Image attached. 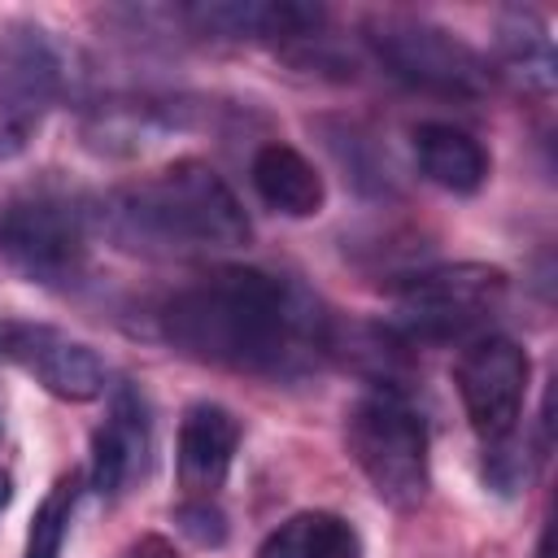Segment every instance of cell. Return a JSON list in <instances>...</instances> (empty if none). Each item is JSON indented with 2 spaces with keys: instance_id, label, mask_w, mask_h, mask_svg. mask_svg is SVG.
Returning a JSON list of instances; mask_svg holds the SVG:
<instances>
[{
  "instance_id": "4",
  "label": "cell",
  "mask_w": 558,
  "mask_h": 558,
  "mask_svg": "<svg viewBox=\"0 0 558 558\" xmlns=\"http://www.w3.org/2000/svg\"><path fill=\"white\" fill-rule=\"evenodd\" d=\"M366 44L384 61V70L418 92L449 96V100H475L488 87V70L475 48H466L445 26H432L423 17H375L366 26Z\"/></svg>"
},
{
  "instance_id": "14",
  "label": "cell",
  "mask_w": 558,
  "mask_h": 558,
  "mask_svg": "<svg viewBox=\"0 0 558 558\" xmlns=\"http://www.w3.org/2000/svg\"><path fill=\"white\" fill-rule=\"evenodd\" d=\"M497 57L506 74H514L527 92H554V44L549 26L532 9H501L497 13Z\"/></svg>"
},
{
  "instance_id": "12",
  "label": "cell",
  "mask_w": 558,
  "mask_h": 558,
  "mask_svg": "<svg viewBox=\"0 0 558 558\" xmlns=\"http://www.w3.org/2000/svg\"><path fill=\"white\" fill-rule=\"evenodd\" d=\"M414 157H418V170L436 187L458 192V196L480 192L484 179H488V153H484V144L471 131L449 126V122H423L414 131Z\"/></svg>"
},
{
  "instance_id": "7",
  "label": "cell",
  "mask_w": 558,
  "mask_h": 558,
  "mask_svg": "<svg viewBox=\"0 0 558 558\" xmlns=\"http://www.w3.org/2000/svg\"><path fill=\"white\" fill-rule=\"evenodd\" d=\"M527 353L506 336H484L471 349H462L453 366V384L462 397V410L471 427L493 445L514 432V418L523 410L527 392Z\"/></svg>"
},
{
  "instance_id": "17",
  "label": "cell",
  "mask_w": 558,
  "mask_h": 558,
  "mask_svg": "<svg viewBox=\"0 0 558 558\" xmlns=\"http://www.w3.org/2000/svg\"><path fill=\"white\" fill-rule=\"evenodd\" d=\"M174 527H179L192 545H201V549H218V545L227 541V514H222L209 497L183 501V506L174 510Z\"/></svg>"
},
{
  "instance_id": "11",
  "label": "cell",
  "mask_w": 558,
  "mask_h": 558,
  "mask_svg": "<svg viewBox=\"0 0 558 558\" xmlns=\"http://www.w3.org/2000/svg\"><path fill=\"white\" fill-rule=\"evenodd\" d=\"M240 445V418L218 401H196L179 423V484L192 497H214L231 471Z\"/></svg>"
},
{
  "instance_id": "13",
  "label": "cell",
  "mask_w": 558,
  "mask_h": 558,
  "mask_svg": "<svg viewBox=\"0 0 558 558\" xmlns=\"http://www.w3.org/2000/svg\"><path fill=\"white\" fill-rule=\"evenodd\" d=\"M253 187L257 196L288 218H314L327 201L323 174L288 144H262L253 157Z\"/></svg>"
},
{
  "instance_id": "19",
  "label": "cell",
  "mask_w": 558,
  "mask_h": 558,
  "mask_svg": "<svg viewBox=\"0 0 558 558\" xmlns=\"http://www.w3.org/2000/svg\"><path fill=\"white\" fill-rule=\"evenodd\" d=\"M131 558H170V554H166V545H161V541H144Z\"/></svg>"
},
{
  "instance_id": "16",
  "label": "cell",
  "mask_w": 558,
  "mask_h": 558,
  "mask_svg": "<svg viewBox=\"0 0 558 558\" xmlns=\"http://www.w3.org/2000/svg\"><path fill=\"white\" fill-rule=\"evenodd\" d=\"M301 558H362V536L340 514H310Z\"/></svg>"
},
{
  "instance_id": "3",
  "label": "cell",
  "mask_w": 558,
  "mask_h": 558,
  "mask_svg": "<svg viewBox=\"0 0 558 558\" xmlns=\"http://www.w3.org/2000/svg\"><path fill=\"white\" fill-rule=\"evenodd\" d=\"M349 453L371 480L375 497L392 510H414L427 497V427L397 392H371L353 401L349 423Z\"/></svg>"
},
{
  "instance_id": "8",
  "label": "cell",
  "mask_w": 558,
  "mask_h": 558,
  "mask_svg": "<svg viewBox=\"0 0 558 558\" xmlns=\"http://www.w3.org/2000/svg\"><path fill=\"white\" fill-rule=\"evenodd\" d=\"M61 92V61L44 31H17L0 48V166L26 153L52 96Z\"/></svg>"
},
{
  "instance_id": "9",
  "label": "cell",
  "mask_w": 558,
  "mask_h": 558,
  "mask_svg": "<svg viewBox=\"0 0 558 558\" xmlns=\"http://www.w3.org/2000/svg\"><path fill=\"white\" fill-rule=\"evenodd\" d=\"M0 353L13 357L35 384H44L61 401H96L105 392V362L83 340H70L57 327L9 323L0 327Z\"/></svg>"
},
{
  "instance_id": "10",
  "label": "cell",
  "mask_w": 558,
  "mask_h": 558,
  "mask_svg": "<svg viewBox=\"0 0 558 558\" xmlns=\"http://www.w3.org/2000/svg\"><path fill=\"white\" fill-rule=\"evenodd\" d=\"M148 453H153V418L144 392L118 388L113 410L92 440V488L100 497H118L135 475L148 471Z\"/></svg>"
},
{
  "instance_id": "2",
  "label": "cell",
  "mask_w": 558,
  "mask_h": 558,
  "mask_svg": "<svg viewBox=\"0 0 558 558\" xmlns=\"http://www.w3.org/2000/svg\"><path fill=\"white\" fill-rule=\"evenodd\" d=\"M100 227L140 253H201L240 248L253 227L244 205L205 161H174L140 183L118 187L100 201Z\"/></svg>"
},
{
  "instance_id": "15",
  "label": "cell",
  "mask_w": 558,
  "mask_h": 558,
  "mask_svg": "<svg viewBox=\"0 0 558 558\" xmlns=\"http://www.w3.org/2000/svg\"><path fill=\"white\" fill-rule=\"evenodd\" d=\"M74 501H78V480H74V475H61V480L44 493V501L35 506V519H31V527H26V549H22V558H61Z\"/></svg>"
},
{
  "instance_id": "6",
  "label": "cell",
  "mask_w": 558,
  "mask_h": 558,
  "mask_svg": "<svg viewBox=\"0 0 558 558\" xmlns=\"http://www.w3.org/2000/svg\"><path fill=\"white\" fill-rule=\"evenodd\" d=\"M0 257L39 283H65L87 262V209L70 196L31 192L0 209Z\"/></svg>"
},
{
  "instance_id": "5",
  "label": "cell",
  "mask_w": 558,
  "mask_h": 558,
  "mask_svg": "<svg viewBox=\"0 0 558 558\" xmlns=\"http://www.w3.org/2000/svg\"><path fill=\"white\" fill-rule=\"evenodd\" d=\"M506 296V270L484 262L432 266L397 288V327L410 340H449L480 327Z\"/></svg>"
},
{
  "instance_id": "1",
  "label": "cell",
  "mask_w": 558,
  "mask_h": 558,
  "mask_svg": "<svg viewBox=\"0 0 558 558\" xmlns=\"http://www.w3.org/2000/svg\"><path fill=\"white\" fill-rule=\"evenodd\" d=\"M161 336L192 362L292 379L331 353L327 310L292 279L222 266L174 292L161 310Z\"/></svg>"
},
{
  "instance_id": "21",
  "label": "cell",
  "mask_w": 558,
  "mask_h": 558,
  "mask_svg": "<svg viewBox=\"0 0 558 558\" xmlns=\"http://www.w3.org/2000/svg\"><path fill=\"white\" fill-rule=\"evenodd\" d=\"M536 558H554V536H549V532L541 536V549H536Z\"/></svg>"
},
{
  "instance_id": "20",
  "label": "cell",
  "mask_w": 558,
  "mask_h": 558,
  "mask_svg": "<svg viewBox=\"0 0 558 558\" xmlns=\"http://www.w3.org/2000/svg\"><path fill=\"white\" fill-rule=\"evenodd\" d=\"M9 497H13V480H9L4 471H0V510L9 506Z\"/></svg>"
},
{
  "instance_id": "18",
  "label": "cell",
  "mask_w": 558,
  "mask_h": 558,
  "mask_svg": "<svg viewBox=\"0 0 558 558\" xmlns=\"http://www.w3.org/2000/svg\"><path fill=\"white\" fill-rule=\"evenodd\" d=\"M305 523H310V514H296V519L279 523V527L262 541L257 558H301V549H305Z\"/></svg>"
}]
</instances>
